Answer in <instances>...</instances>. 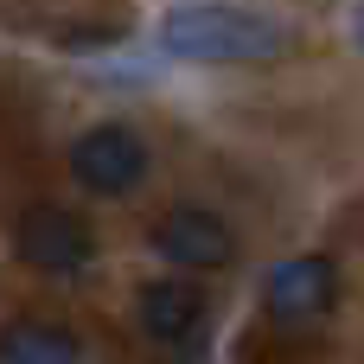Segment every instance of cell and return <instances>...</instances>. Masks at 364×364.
Segmentation results:
<instances>
[{"mask_svg": "<svg viewBox=\"0 0 364 364\" xmlns=\"http://www.w3.org/2000/svg\"><path fill=\"white\" fill-rule=\"evenodd\" d=\"M154 256L173 269H192V275H218L237 262V230L205 205H173L154 224Z\"/></svg>", "mask_w": 364, "mask_h": 364, "instance_id": "277c9868", "label": "cell"}, {"mask_svg": "<svg viewBox=\"0 0 364 364\" xmlns=\"http://www.w3.org/2000/svg\"><path fill=\"white\" fill-rule=\"evenodd\" d=\"M0 358L6 364H70V358H83V339L51 326V320H6L0 326Z\"/></svg>", "mask_w": 364, "mask_h": 364, "instance_id": "52a82bcc", "label": "cell"}, {"mask_svg": "<svg viewBox=\"0 0 364 364\" xmlns=\"http://www.w3.org/2000/svg\"><path fill=\"white\" fill-rule=\"evenodd\" d=\"M160 45L192 64H269L294 51V32L256 6H179L160 26Z\"/></svg>", "mask_w": 364, "mask_h": 364, "instance_id": "6da1fadb", "label": "cell"}, {"mask_svg": "<svg viewBox=\"0 0 364 364\" xmlns=\"http://www.w3.org/2000/svg\"><path fill=\"white\" fill-rule=\"evenodd\" d=\"M70 173H77V186L96 192V198H128V192L147 179V141H141L134 128H122V122H96V128L77 134Z\"/></svg>", "mask_w": 364, "mask_h": 364, "instance_id": "3957f363", "label": "cell"}, {"mask_svg": "<svg viewBox=\"0 0 364 364\" xmlns=\"http://www.w3.org/2000/svg\"><path fill=\"white\" fill-rule=\"evenodd\" d=\"M205 288L198 282H179V275H160L134 294V320L154 346H192L205 333Z\"/></svg>", "mask_w": 364, "mask_h": 364, "instance_id": "8992f818", "label": "cell"}, {"mask_svg": "<svg viewBox=\"0 0 364 364\" xmlns=\"http://www.w3.org/2000/svg\"><path fill=\"white\" fill-rule=\"evenodd\" d=\"M262 307L275 326H320L339 307V269L326 256H294L282 269H269L262 282Z\"/></svg>", "mask_w": 364, "mask_h": 364, "instance_id": "5b68a950", "label": "cell"}, {"mask_svg": "<svg viewBox=\"0 0 364 364\" xmlns=\"http://www.w3.org/2000/svg\"><path fill=\"white\" fill-rule=\"evenodd\" d=\"M358 45H364V13H358Z\"/></svg>", "mask_w": 364, "mask_h": 364, "instance_id": "ba28073f", "label": "cell"}, {"mask_svg": "<svg viewBox=\"0 0 364 364\" xmlns=\"http://www.w3.org/2000/svg\"><path fill=\"white\" fill-rule=\"evenodd\" d=\"M13 250L38 275H83L96 262V230L77 211H64V205H32L13 224Z\"/></svg>", "mask_w": 364, "mask_h": 364, "instance_id": "7a4b0ae2", "label": "cell"}]
</instances>
